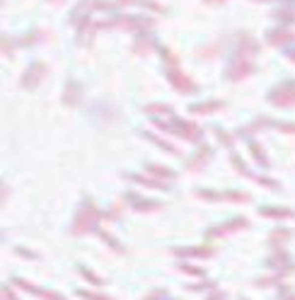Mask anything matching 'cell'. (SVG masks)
<instances>
[{
    "label": "cell",
    "instance_id": "6da1fadb",
    "mask_svg": "<svg viewBox=\"0 0 295 300\" xmlns=\"http://www.w3.org/2000/svg\"><path fill=\"white\" fill-rule=\"evenodd\" d=\"M99 218H104L99 209L92 204V201H85L83 204V210L78 213V218H75V225H73V233L75 235H83V233H89L97 223H99Z\"/></svg>",
    "mask_w": 295,
    "mask_h": 300
},
{
    "label": "cell",
    "instance_id": "7a4b0ae2",
    "mask_svg": "<svg viewBox=\"0 0 295 300\" xmlns=\"http://www.w3.org/2000/svg\"><path fill=\"white\" fill-rule=\"evenodd\" d=\"M249 223H247V218H233V220H228L225 225H218V228H210L206 233V240H213V238H223V235H228V233H235V230H244Z\"/></svg>",
    "mask_w": 295,
    "mask_h": 300
},
{
    "label": "cell",
    "instance_id": "3957f363",
    "mask_svg": "<svg viewBox=\"0 0 295 300\" xmlns=\"http://www.w3.org/2000/svg\"><path fill=\"white\" fill-rule=\"evenodd\" d=\"M177 257H213V247H184V249H172Z\"/></svg>",
    "mask_w": 295,
    "mask_h": 300
},
{
    "label": "cell",
    "instance_id": "277c9868",
    "mask_svg": "<svg viewBox=\"0 0 295 300\" xmlns=\"http://www.w3.org/2000/svg\"><path fill=\"white\" fill-rule=\"evenodd\" d=\"M126 201H133L131 206L136 210H157L160 209V204L157 201H146V199H138L136 194H126Z\"/></svg>",
    "mask_w": 295,
    "mask_h": 300
},
{
    "label": "cell",
    "instance_id": "5b68a950",
    "mask_svg": "<svg viewBox=\"0 0 295 300\" xmlns=\"http://www.w3.org/2000/svg\"><path fill=\"white\" fill-rule=\"evenodd\" d=\"M268 240H271L273 247H281L286 240H291V230H288V228H278V230H273V233H271V238H268Z\"/></svg>",
    "mask_w": 295,
    "mask_h": 300
},
{
    "label": "cell",
    "instance_id": "8992f818",
    "mask_svg": "<svg viewBox=\"0 0 295 300\" xmlns=\"http://www.w3.org/2000/svg\"><path fill=\"white\" fill-rule=\"evenodd\" d=\"M259 213H262L264 218H291V215H293L288 209H262Z\"/></svg>",
    "mask_w": 295,
    "mask_h": 300
},
{
    "label": "cell",
    "instance_id": "52a82bcc",
    "mask_svg": "<svg viewBox=\"0 0 295 300\" xmlns=\"http://www.w3.org/2000/svg\"><path fill=\"white\" fill-rule=\"evenodd\" d=\"M78 271H80V273H83V276L88 278V281H89V283H92V286H104V283H107L104 278H99L97 273H92V271H89L88 267H78Z\"/></svg>",
    "mask_w": 295,
    "mask_h": 300
},
{
    "label": "cell",
    "instance_id": "ba28073f",
    "mask_svg": "<svg viewBox=\"0 0 295 300\" xmlns=\"http://www.w3.org/2000/svg\"><path fill=\"white\" fill-rule=\"evenodd\" d=\"M97 233H99V238H102V240L107 242V244H109L112 249H117V252H123V247H121V244H118V242L114 240V238H112V235H109L107 230H97Z\"/></svg>",
    "mask_w": 295,
    "mask_h": 300
},
{
    "label": "cell",
    "instance_id": "9c48e42d",
    "mask_svg": "<svg viewBox=\"0 0 295 300\" xmlns=\"http://www.w3.org/2000/svg\"><path fill=\"white\" fill-rule=\"evenodd\" d=\"M78 296L80 298H88V300H112V298H107V296H99V293H89V291H78Z\"/></svg>",
    "mask_w": 295,
    "mask_h": 300
},
{
    "label": "cell",
    "instance_id": "30bf717a",
    "mask_svg": "<svg viewBox=\"0 0 295 300\" xmlns=\"http://www.w3.org/2000/svg\"><path fill=\"white\" fill-rule=\"evenodd\" d=\"M181 271H186V273H194V276H204V269H196V267H179Z\"/></svg>",
    "mask_w": 295,
    "mask_h": 300
},
{
    "label": "cell",
    "instance_id": "8fae6325",
    "mask_svg": "<svg viewBox=\"0 0 295 300\" xmlns=\"http://www.w3.org/2000/svg\"><path fill=\"white\" fill-rule=\"evenodd\" d=\"M165 296H167V291H152L146 300H157V298H165Z\"/></svg>",
    "mask_w": 295,
    "mask_h": 300
},
{
    "label": "cell",
    "instance_id": "7c38bea8",
    "mask_svg": "<svg viewBox=\"0 0 295 300\" xmlns=\"http://www.w3.org/2000/svg\"><path fill=\"white\" fill-rule=\"evenodd\" d=\"M17 254H22V257H30V259H36V254H31L30 249H22V247H17Z\"/></svg>",
    "mask_w": 295,
    "mask_h": 300
},
{
    "label": "cell",
    "instance_id": "4fadbf2b",
    "mask_svg": "<svg viewBox=\"0 0 295 300\" xmlns=\"http://www.w3.org/2000/svg\"><path fill=\"white\" fill-rule=\"evenodd\" d=\"M223 298H225V293H218V296H210L208 300H223Z\"/></svg>",
    "mask_w": 295,
    "mask_h": 300
},
{
    "label": "cell",
    "instance_id": "5bb4252c",
    "mask_svg": "<svg viewBox=\"0 0 295 300\" xmlns=\"http://www.w3.org/2000/svg\"><path fill=\"white\" fill-rule=\"evenodd\" d=\"M242 300H247V298H242Z\"/></svg>",
    "mask_w": 295,
    "mask_h": 300
}]
</instances>
